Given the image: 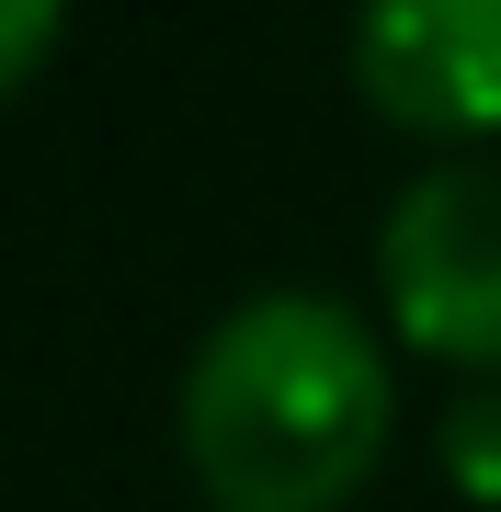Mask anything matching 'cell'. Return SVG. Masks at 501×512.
Segmentation results:
<instances>
[{"mask_svg":"<svg viewBox=\"0 0 501 512\" xmlns=\"http://www.w3.org/2000/svg\"><path fill=\"white\" fill-rule=\"evenodd\" d=\"M57 12H69V0H0V92L35 80V57L57 46Z\"/></svg>","mask_w":501,"mask_h":512,"instance_id":"obj_4","label":"cell"},{"mask_svg":"<svg viewBox=\"0 0 501 512\" xmlns=\"http://www.w3.org/2000/svg\"><path fill=\"white\" fill-rule=\"evenodd\" d=\"M388 444V353L319 285L240 296L183 365V467L217 512H331Z\"/></svg>","mask_w":501,"mask_h":512,"instance_id":"obj_1","label":"cell"},{"mask_svg":"<svg viewBox=\"0 0 501 512\" xmlns=\"http://www.w3.org/2000/svg\"><path fill=\"white\" fill-rule=\"evenodd\" d=\"M456 467L467 478H501V399H467L456 410Z\"/></svg>","mask_w":501,"mask_h":512,"instance_id":"obj_5","label":"cell"},{"mask_svg":"<svg viewBox=\"0 0 501 512\" xmlns=\"http://www.w3.org/2000/svg\"><path fill=\"white\" fill-rule=\"evenodd\" d=\"M353 80L422 137L501 126V0H353Z\"/></svg>","mask_w":501,"mask_h":512,"instance_id":"obj_3","label":"cell"},{"mask_svg":"<svg viewBox=\"0 0 501 512\" xmlns=\"http://www.w3.org/2000/svg\"><path fill=\"white\" fill-rule=\"evenodd\" d=\"M376 274L422 353L501 365V160H433L376 217Z\"/></svg>","mask_w":501,"mask_h":512,"instance_id":"obj_2","label":"cell"}]
</instances>
